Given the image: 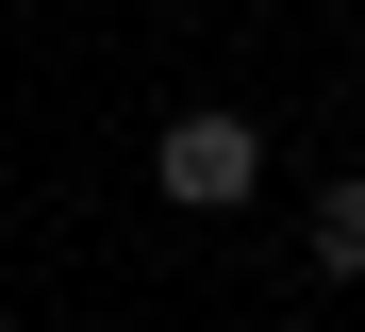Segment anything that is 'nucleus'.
Instances as JSON below:
<instances>
[{"label":"nucleus","instance_id":"nucleus-1","mask_svg":"<svg viewBox=\"0 0 365 332\" xmlns=\"http://www.w3.org/2000/svg\"><path fill=\"white\" fill-rule=\"evenodd\" d=\"M150 183L182 199V216H232V199L266 183V133L232 116V100H200V116H166V133H150Z\"/></svg>","mask_w":365,"mask_h":332},{"label":"nucleus","instance_id":"nucleus-2","mask_svg":"<svg viewBox=\"0 0 365 332\" xmlns=\"http://www.w3.org/2000/svg\"><path fill=\"white\" fill-rule=\"evenodd\" d=\"M299 266H316V283H365V183H316V216H299Z\"/></svg>","mask_w":365,"mask_h":332}]
</instances>
